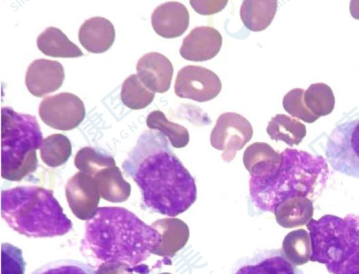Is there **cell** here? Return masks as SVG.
Listing matches in <instances>:
<instances>
[{
  "label": "cell",
  "instance_id": "cell-1",
  "mask_svg": "<svg viewBox=\"0 0 359 274\" xmlns=\"http://www.w3.org/2000/svg\"><path fill=\"white\" fill-rule=\"evenodd\" d=\"M121 166L139 187L143 204L154 212L173 218L196 200L194 177L158 131H144Z\"/></svg>",
  "mask_w": 359,
  "mask_h": 274
},
{
  "label": "cell",
  "instance_id": "cell-2",
  "mask_svg": "<svg viewBox=\"0 0 359 274\" xmlns=\"http://www.w3.org/2000/svg\"><path fill=\"white\" fill-rule=\"evenodd\" d=\"M85 227L80 249L94 268L109 262L136 268L162 243L156 228L123 207H99Z\"/></svg>",
  "mask_w": 359,
  "mask_h": 274
},
{
  "label": "cell",
  "instance_id": "cell-3",
  "mask_svg": "<svg viewBox=\"0 0 359 274\" xmlns=\"http://www.w3.org/2000/svg\"><path fill=\"white\" fill-rule=\"evenodd\" d=\"M327 171V163L321 156L286 148L280 152V158L249 170L252 202L259 211L273 213L278 204L290 197H307L313 192V183L319 174Z\"/></svg>",
  "mask_w": 359,
  "mask_h": 274
},
{
  "label": "cell",
  "instance_id": "cell-4",
  "mask_svg": "<svg viewBox=\"0 0 359 274\" xmlns=\"http://www.w3.org/2000/svg\"><path fill=\"white\" fill-rule=\"evenodd\" d=\"M1 215L11 228L29 237L61 236L72 228L53 192L39 186L1 190Z\"/></svg>",
  "mask_w": 359,
  "mask_h": 274
},
{
  "label": "cell",
  "instance_id": "cell-5",
  "mask_svg": "<svg viewBox=\"0 0 359 274\" xmlns=\"http://www.w3.org/2000/svg\"><path fill=\"white\" fill-rule=\"evenodd\" d=\"M43 142L34 116L18 113L11 107L1 108V175L20 181L38 167L36 150Z\"/></svg>",
  "mask_w": 359,
  "mask_h": 274
},
{
  "label": "cell",
  "instance_id": "cell-6",
  "mask_svg": "<svg viewBox=\"0 0 359 274\" xmlns=\"http://www.w3.org/2000/svg\"><path fill=\"white\" fill-rule=\"evenodd\" d=\"M325 153L334 170L359 178V119L337 125L327 138Z\"/></svg>",
  "mask_w": 359,
  "mask_h": 274
},
{
  "label": "cell",
  "instance_id": "cell-7",
  "mask_svg": "<svg viewBox=\"0 0 359 274\" xmlns=\"http://www.w3.org/2000/svg\"><path fill=\"white\" fill-rule=\"evenodd\" d=\"M39 115L50 127L69 131L77 127L83 120L86 109L77 96L63 92L44 98L39 105Z\"/></svg>",
  "mask_w": 359,
  "mask_h": 274
},
{
  "label": "cell",
  "instance_id": "cell-8",
  "mask_svg": "<svg viewBox=\"0 0 359 274\" xmlns=\"http://www.w3.org/2000/svg\"><path fill=\"white\" fill-rule=\"evenodd\" d=\"M252 133V125L247 119L236 112H225L216 122L210 143L213 148L224 150L222 157L229 162L251 139Z\"/></svg>",
  "mask_w": 359,
  "mask_h": 274
},
{
  "label": "cell",
  "instance_id": "cell-9",
  "mask_svg": "<svg viewBox=\"0 0 359 274\" xmlns=\"http://www.w3.org/2000/svg\"><path fill=\"white\" fill-rule=\"evenodd\" d=\"M174 89L180 98L206 102L219 93L222 82L218 76L209 69L187 65L178 72Z\"/></svg>",
  "mask_w": 359,
  "mask_h": 274
},
{
  "label": "cell",
  "instance_id": "cell-10",
  "mask_svg": "<svg viewBox=\"0 0 359 274\" xmlns=\"http://www.w3.org/2000/svg\"><path fill=\"white\" fill-rule=\"evenodd\" d=\"M65 195L69 207L76 218L88 221L95 214L100 195L93 177L81 171L76 172L67 181Z\"/></svg>",
  "mask_w": 359,
  "mask_h": 274
},
{
  "label": "cell",
  "instance_id": "cell-11",
  "mask_svg": "<svg viewBox=\"0 0 359 274\" xmlns=\"http://www.w3.org/2000/svg\"><path fill=\"white\" fill-rule=\"evenodd\" d=\"M232 274H304L284 255L281 249H264L240 259Z\"/></svg>",
  "mask_w": 359,
  "mask_h": 274
},
{
  "label": "cell",
  "instance_id": "cell-12",
  "mask_svg": "<svg viewBox=\"0 0 359 274\" xmlns=\"http://www.w3.org/2000/svg\"><path fill=\"white\" fill-rule=\"evenodd\" d=\"M65 79L62 65L54 60L36 59L29 65L25 74V84L34 96L43 97L60 88Z\"/></svg>",
  "mask_w": 359,
  "mask_h": 274
},
{
  "label": "cell",
  "instance_id": "cell-13",
  "mask_svg": "<svg viewBox=\"0 0 359 274\" xmlns=\"http://www.w3.org/2000/svg\"><path fill=\"white\" fill-rule=\"evenodd\" d=\"M222 44V37L216 29L209 26L196 27L182 41L181 56L194 62L210 60L216 56Z\"/></svg>",
  "mask_w": 359,
  "mask_h": 274
},
{
  "label": "cell",
  "instance_id": "cell-14",
  "mask_svg": "<svg viewBox=\"0 0 359 274\" xmlns=\"http://www.w3.org/2000/svg\"><path fill=\"white\" fill-rule=\"evenodd\" d=\"M137 75L149 90L165 93L170 87L173 66L168 58L158 52L142 56L136 65Z\"/></svg>",
  "mask_w": 359,
  "mask_h": 274
},
{
  "label": "cell",
  "instance_id": "cell-15",
  "mask_svg": "<svg viewBox=\"0 0 359 274\" xmlns=\"http://www.w3.org/2000/svg\"><path fill=\"white\" fill-rule=\"evenodd\" d=\"M151 25L155 32L163 38L178 37L189 27V11L184 4L177 1L162 4L153 11Z\"/></svg>",
  "mask_w": 359,
  "mask_h": 274
},
{
  "label": "cell",
  "instance_id": "cell-16",
  "mask_svg": "<svg viewBox=\"0 0 359 274\" xmlns=\"http://www.w3.org/2000/svg\"><path fill=\"white\" fill-rule=\"evenodd\" d=\"M79 39L87 51L93 53H104L114 41V27L107 18H90L81 25L79 31Z\"/></svg>",
  "mask_w": 359,
  "mask_h": 274
},
{
  "label": "cell",
  "instance_id": "cell-17",
  "mask_svg": "<svg viewBox=\"0 0 359 274\" xmlns=\"http://www.w3.org/2000/svg\"><path fill=\"white\" fill-rule=\"evenodd\" d=\"M313 202L305 196L290 197L278 204L273 214L277 223L292 228L308 224L313 215Z\"/></svg>",
  "mask_w": 359,
  "mask_h": 274
},
{
  "label": "cell",
  "instance_id": "cell-18",
  "mask_svg": "<svg viewBox=\"0 0 359 274\" xmlns=\"http://www.w3.org/2000/svg\"><path fill=\"white\" fill-rule=\"evenodd\" d=\"M94 178L100 197L111 202H123L130 195V185L123 178L116 165L102 169L96 173Z\"/></svg>",
  "mask_w": 359,
  "mask_h": 274
},
{
  "label": "cell",
  "instance_id": "cell-19",
  "mask_svg": "<svg viewBox=\"0 0 359 274\" xmlns=\"http://www.w3.org/2000/svg\"><path fill=\"white\" fill-rule=\"evenodd\" d=\"M38 48L45 55L55 58H78L83 52L58 28L49 27L36 39Z\"/></svg>",
  "mask_w": 359,
  "mask_h": 274
},
{
  "label": "cell",
  "instance_id": "cell-20",
  "mask_svg": "<svg viewBox=\"0 0 359 274\" xmlns=\"http://www.w3.org/2000/svg\"><path fill=\"white\" fill-rule=\"evenodd\" d=\"M278 1L275 0L243 1L240 9L241 19L250 30L260 32L271 23L277 11Z\"/></svg>",
  "mask_w": 359,
  "mask_h": 274
},
{
  "label": "cell",
  "instance_id": "cell-21",
  "mask_svg": "<svg viewBox=\"0 0 359 274\" xmlns=\"http://www.w3.org/2000/svg\"><path fill=\"white\" fill-rule=\"evenodd\" d=\"M186 223L178 218H163L156 221L151 226L156 228L162 236L161 246L154 252V254L162 256H172L176 252L183 247L187 241L177 238H189V228L177 233Z\"/></svg>",
  "mask_w": 359,
  "mask_h": 274
},
{
  "label": "cell",
  "instance_id": "cell-22",
  "mask_svg": "<svg viewBox=\"0 0 359 274\" xmlns=\"http://www.w3.org/2000/svg\"><path fill=\"white\" fill-rule=\"evenodd\" d=\"M266 132L272 140L283 141L291 147L298 145L306 134L304 124L284 114L271 118Z\"/></svg>",
  "mask_w": 359,
  "mask_h": 274
},
{
  "label": "cell",
  "instance_id": "cell-23",
  "mask_svg": "<svg viewBox=\"0 0 359 274\" xmlns=\"http://www.w3.org/2000/svg\"><path fill=\"white\" fill-rule=\"evenodd\" d=\"M281 250L285 257L295 266L307 263L312 255L310 234L304 229L290 232L283 241Z\"/></svg>",
  "mask_w": 359,
  "mask_h": 274
},
{
  "label": "cell",
  "instance_id": "cell-24",
  "mask_svg": "<svg viewBox=\"0 0 359 274\" xmlns=\"http://www.w3.org/2000/svg\"><path fill=\"white\" fill-rule=\"evenodd\" d=\"M72 155V144L62 133H55L43 140L40 148L42 161L48 167H57L65 164Z\"/></svg>",
  "mask_w": 359,
  "mask_h": 274
},
{
  "label": "cell",
  "instance_id": "cell-25",
  "mask_svg": "<svg viewBox=\"0 0 359 274\" xmlns=\"http://www.w3.org/2000/svg\"><path fill=\"white\" fill-rule=\"evenodd\" d=\"M147 126L151 130H158L170 140L174 148L185 147L189 141L188 130L183 126L170 122L160 110L151 112L146 119Z\"/></svg>",
  "mask_w": 359,
  "mask_h": 274
},
{
  "label": "cell",
  "instance_id": "cell-26",
  "mask_svg": "<svg viewBox=\"0 0 359 274\" xmlns=\"http://www.w3.org/2000/svg\"><path fill=\"white\" fill-rule=\"evenodd\" d=\"M155 93L145 86L137 74L130 75L122 84L121 101L130 109L145 108L153 101Z\"/></svg>",
  "mask_w": 359,
  "mask_h": 274
},
{
  "label": "cell",
  "instance_id": "cell-27",
  "mask_svg": "<svg viewBox=\"0 0 359 274\" xmlns=\"http://www.w3.org/2000/svg\"><path fill=\"white\" fill-rule=\"evenodd\" d=\"M74 165L79 170L93 177L104 168L116 165L114 158L105 150L84 147L76 154Z\"/></svg>",
  "mask_w": 359,
  "mask_h": 274
},
{
  "label": "cell",
  "instance_id": "cell-28",
  "mask_svg": "<svg viewBox=\"0 0 359 274\" xmlns=\"http://www.w3.org/2000/svg\"><path fill=\"white\" fill-rule=\"evenodd\" d=\"M304 101L306 107L318 117L330 114L335 104L332 90L324 83L310 85L304 91Z\"/></svg>",
  "mask_w": 359,
  "mask_h": 274
},
{
  "label": "cell",
  "instance_id": "cell-29",
  "mask_svg": "<svg viewBox=\"0 0 359 274\" xmlns=\"http://www.w3.org/2000/svg\"><path fill=\"white\" fill-rule=\"evenodd\" d=\"M32 274H96V270L88 263L64 259L48 263Z\"/></svg>",
  "mask_w": 359,
  "mask_h": 274
},
{
  "label": "cell",
  "instance_id": "cell-30",
  "mask_svg": "<svg viewBox=\"0 0 359 274\" xmlns=\"http://www.w3.org/2000/svg\"><path fill=\"white\" fill-rule=\"evenodd\" d=\"M304 91L302 89H292L284 96L283 106L291 116L307 123H313L319 117L306 107L304 101Z\"/></svg>",
  "mask_w": 359,
  "mask_h": 274
},
{
  "label": "cell",
  "instance_id": "cell-31",
  "mask_svg": "<svg viewBox=\"0 0 359 274\" xmlns=\"http://www.w3.org/2000/svg\"><path fill=\"white\" fill-rule=\"evenodd\" d=\"M22 250L7 242L1 244V274H25Z\"/></svg>",
  "mask_w": 359,
  "mask_h": 274
},
{
  "label": "cell",
  "instance_id": "cell-32",
  "mask_svg": "<svg viewBox=\"0 0 359 274\" xmlns=\"http://www.w3.org/2000/svg\"><path fill=\"white\" fill-rule=\"evenodd\" d=\"M133 272L140 274L149 273L147 265L141 264L136 268L121 262H109L100 265L96 270V274H133Z\"/></svg>",
  "mask_w": 359,
  "mask_h": 274
},
{
  "label": "cell",
  "instance_id": "cell-33",
  "mask_svg": "<svg viewBox=\"0 0 359 274\" xmlns=\"http://www.w3.org/2000/svg\"><path fill=\"white\" fill-rule=\"evenodd\" d=\"M227 1H190L191 7L201 15H212L221 11Z\"/></svg>",
  "mask_w": 359,
  "mask_h": 274
},
{
  "label": "cell",
  "instance_id": "cell-34",
  "mask_svg": "<svg viewBox=\"0 0 359 274\" xmlns=\"http://www.w3.org/2000/svg\"><path fill=\"white\" fill-rule=\"evenodd\" d=\"M350 12L353 18L359 19V1H351Z\"/></svg>",
  "mask_w": 359,
  "mask_h": 274
},
{
  "label": "cell",
  "instance_id": "cell-35",
  "mask_svg": "<svg viewBox=\"0 0 359 274\" xmlns=\"http://www.w3.org/2000/svg\"><path fill=\"white\" fill-rule=\"evenodd\" d=\"M161 274H170L169 273H161Z\"/></svg>",
  "mask_w": 359,
  "mask_h": 274
}]
</instances>
